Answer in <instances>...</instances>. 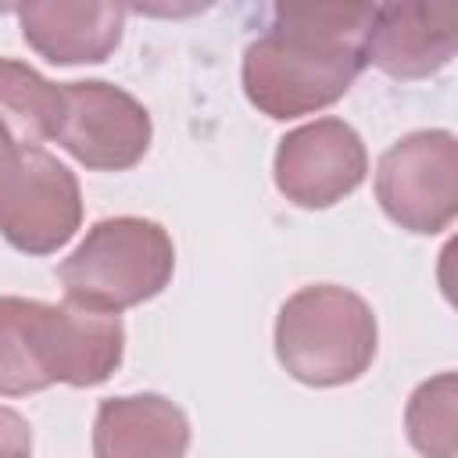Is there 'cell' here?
I'll return each instance as SVG.
<instances>
[{
    "label": "cell",
    "instance_id": "5",
    "mask_svg": "<svg viewBox=\"0 0 458 458\" xmlns=\"http://www.w3.org/2000/svg\"><path fill=\"white\" fill-rule=\"evenodd\" d=\"M82 222L79 179L47 147H18L0 175V236L21 254H54Z\"/></svg>",
    "mask_w": 458,
    "mask_h": 458
},
{
    "label": "cell",
    "instance_id": "14",
    "mask_svg": "<svg viewBox=\"0 0 458 458\" xmlns=\"http://www.w3.org/2000/svg\"><path fill=\"white\" fill-rule=\"evenodd\" d=\"M47 390L29 336V297H0V394L21 397Z\"/></svg>",
    "mask_w": 458,
    "mask_h": 458
},
{
    "label": "cell",
    "instance_id": "4",
    "mask_svg": "<svg viewBox=\"0 0 458 458\" xmlns=\"http://www.w3.org/2000/svg\"><path fill=\"white\" fill-rule=\"evenodd\" d=\"M376 200L408 233H444L458 215V140L447 129L401 136L376 165Z\"/></svg>",
    "mask_w": 458,
    "mask_h": 458
},
{
    "label": "cell",
    "instance_id": "15",
    "mask_svg": "<svg viewBox=\"0 0 458 458\" xmlns=\"http://www.w3.org/2000/svg\"><path fill=\"white\" fill-rule=\"evenodd\" d=\"M32 454V426L14 408L0 404V458H29Z\"/></svg>",
    "mask_w": 458,
    "mask_h": 458
},
{
    "label": "cell",
    "instance_id": "8",
    "mask_svg": "<svg viewBox=\"0 0 458 458\" xmlns=\"http://www.w3.org/2000/svg\"><path fill=\"white\" fill-rule=\"evenodd\" d=\"M32 358L47 386H97L111 379L125 354V326L118 315L79 304L29 301Z\"/></svg>",
    "mask_w": 458,
    "mask_h": 458
},
{
    "label": "cell",
    "instance_id": "7",
    "mask_svg": "<svg viewBox=\"0 0 458 458\" xmlns=\"http://www.w3.org/2000/svg\"><path fill=\"white\" fill-rule=\"evenodd\" d=\"M369 175V154L354 125L344 118H315L286 132L272 157L276 190L308 211H322L351 197Z\"/></svg>",
    "mask_w": 458,
    "mask_h": 458
},
{
    "label": "cell",
    "instance_id": "10",
    "mask_svg": "<svg viewBox=\"0 0 458 458\" xmlns=\"http://www.w3.org/2000/svg\"><path fill=\"white\" fill-rule=\"evenodd\" d=\"M186 411L161 394L107 397L93 419V458H186Z\"/></svg>",
    "mask_w": 458,
    "mask_h": 458
},
{
    "label": "cell",
    "instance_id": "12",
    "mask_svg": "<svg viewBox=\"0 0 458 458\" xmlns=\"http://www.w3.org/2000/svg\"><path fill=\"white\" fill-rule=\"evenodd\" d=\"M61 114L64 82H50L36 68L0 57V118L21 147H43V140H54Z\"/></svg>",
    "mask_w": 458,
    "mask_h": 458
},
{
    "label": "cell",
    "instance_id": "3",
    "mask_svg": "<svg viewBox=\"0 0 458 458\" xmlns=\"http://www.w3.org/2000/svg\"><path fill=\"white\" fill-rule=\"evenodd\" d=\"M175 272V247L165 225L140 215L100 218L61 261L68 304L118 315L157 297Z\"/></svg>",
    "mask_w": 458,
    "mask_h": 458
},
{
    "label": "cell",
    "instance_id": "1",
    "mask_svg": "<svg viewBox=\"0 0 458 458\" xmlns=\"http://www.w3.org/2000/svg\"><path fill=\"white\" fill-rule=\"evenodd\" d=\"M376 4H279L272 25L243 50V93L276 118L336 104L365 68Z\"/></svg>",
    "mask_w": 458,
    "mask_h": 458
},
{
    "label": "cell",
    "instance_id": "11",
    "mask_svg": "<svg viewBox=\"0 0 458 458\" xmlns=\"http://www.w3.org/2000/svg\"><path fill=\"white\" fill-rule=\"evenodd\" d=\"M14 14L25 43L50 64H97L125 29V7L114 4H21Z\"/></svg>",
    "mask_w": 458,
    "mask_h": 458
},
{
    "label": "cell",
    "instance_id": "16",
    "mask_svg": "<svg viewBox=\"0 0 458 458\" xmlns=\"http://www.w3.org/2000/svg\"><path fill=\"white\" fill-rule=\"evenodd\" d=\"M18 147H21V143L14 140V132H11V129L4 125V118H0V175H4V172H7V165L14 161Z\"/></svg>",
    "mask_w": 458,
    "mask_h": 458
},
{
    "label": "cell",
    "instance_id": "9",
    "mask_svg": "<svg viewBox=\"0 0 458 458\" xmlns=\"http://www.w3.org/2000/svg\"><path fill=\"white\" fill-rule=\"evenodd\" d=\"M458 50V4H376L365 32V64L390 79L437 75Z\"/></svg>",
    "mask_w": 458,
    "mask_h": 458
},
{
    "label": "cell",
    "instance_id": "13",
    "mask_svg": "<svg viewBox=\"0 0 458 458\" xmlns=\"http://www.w3.org/2000/svg\"><path fill=\"white\" fill-rule=\"evenodd\" d=\"M454 372H440L411 390L404 408V429L422 458H454Z\"/></svg>",
    "mask_w": 458,
    "mask_h": 458
},
{
    "label": "cell",
    "instance_id": "6",
    "mask_svg": "<svg viewBox=\"0 0 458 458\" xmlns=\"http://www.w3.org/2000/svg\"><path fill=\"white\" fill-rule=\"evenodd\" d=\"M154 125L150 111L114 82H64V114L54 143L93 172H125L143 161Z\"/></svg>",
    "mask_w": 458,
    "mask_h": 458
},
{
    "label": "cell",
    "instance_id": "2",
    "mask_svg": "<svg viewBox=\"0 0 458 458\" xmlns=\"http://www.w3.org/2000/svg\"><path fill=\"white\" fill-rule=\"evenodd\" d=\"M379 344L372 304L336 283L290 293L276 315V358L304 386H344L369 372Z\"/></svg>",
    "mask_w": 458,
    "mask_h": 458
}]
</instances>
